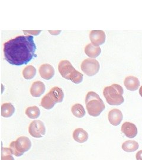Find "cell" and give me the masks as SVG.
Segmentation results:
<instances>
[{
  "instance_id": "cell-1",
  "label": "cell",
  "mask_w": 142,
  "mask_h": 160,
  "mask_svg": "<svg viewBox=\"0 0 142 160\" xmlns=\"http://www.w3.org/2000/svg\"><path fill=\"white\" fill-rule=\"evenodd\" d=\"M36 51V46L32 36H17L4 45V58L12 65L22 66L27 64L37 57Z\"/></svg>"
},
{
  "instance_id": "cell-2",
  "label": "cell",
  "mask_w": 142,
  "mask_h": 160,
  "mask_svg": "<svg viewBox=\"0 0 142 160\" xmlns=\"http://www.w3.org/2000/svg\"><path fill=\"white\" fill-rule=\"evenodd\" d=\"M86 108L88 114L94 117H97L105 109V104L102 99L94 92H90L85 98Z\"/></svg>"
},
{
  "instance_id": "cell-3",
  "label": "cell",
  "mask_w": 142,
  "mask_h": 160,
  "mask_svg": "<svg viewBox=\"0 0 142 160\" xmlns=\"http://www.w3.org/2000/svg\"><path fill=\"white\" fill-rule=\"evenodd\" d=\"M58 70L63 78L71 80L75 84H80L84 78L82 74L76 71L68 60H63L59 62Z\"/></svg>"
},
{
  "instance_id": "cell-4",
  "label": "cell",
  "mask_w": 142,
  "mask_h": 160,
  "mask_svg": "<svg viewBox=\"0 0 142 160\" xmlns=\"http://www.w3.org/2000/svg\"><path fill=\"white\" fill-rule=\"evenodd\" d=\"M123 92V88L121 86L114 84L105 87L103 90V94L110 105L119 106L125 102Z\"/></svg>"
},
{
  "instance_id": "cell-5",
  "label": "cell",
  "mask_w": 142,
  "mask_h": 160,
  "mask_svg": "<svg viewBox=\"0 0 142 160\" xmlns=\"http://www.w3.org/2000/svg\"><path fill=\"white\" fill-rule=\"evenodd\" d=\"M64 98V93L62 88L59 87H54L46 94L41 101V106L46 109L51 110L55 104L62 103Z\"/></svg>"
},
{
  "instance_id": "cell-6",
  "label": "cell",
  "mask_w": 142,
  "mask_h": 160,
  "mask_svg": "<svg viewBox=\"0 0 142 160\" xmlns=\"http://www.w3.org/2000/svg\"><path fill=\"white\" fill-rule=\"evenodd\" d=\"M32 147L30 139L26 137H20L17 138L16 141H13L10 145V149L12 154L16 157L23 155L26 152H27Z\"/></svg>"
},
{
  "instance_id": "cell-7",
  "label": "cell",
  "mask_w": 142,
  "mask_h": 160,
  "mask_svg": "<svg viewBox=\"0 0 142 160\" xmlns=\"http://www.w3.org/2000/svg\"><path fill=\"white\" fill-rule=\"evenodd\" d=\"M82 71L89 77H92L99 72L100 65L95 59H86L81 63Z\"/></svg>"
},
{
  "instance_id": "cell-8",
  "label": "cell",
  "mask_w": 142,
  "mask_h": 160,
  "mask_svg": "<svg viewBox=\"0 0 142 160\" xmlns=\"http://www.w3.org/2000/svg\"><path fill=\"white\" fill-rule=\"evenodd\" d=\"M28 132L33 137L36 138L43 137L46 133V128L43 122L39 120L33 121L28 127Z\"/></svg>"
},
{
  "instance_id": "cell-9",
  "label": "cell",
  "mask_w": 142,
  "mask_h": 160,
  "mask_svg": "<svg viewBox=\"0 0 142 160\" xmlns=\"http://www.w3.org/2000/svg\"><path fill=\"white\" fill-rule=\"evenodd\" d=\"M105 33L102 30H92L90 34V38L92 44L95 46H100L105 41Z\"/></svg>"
},
{
  "instance_id": "cell-10",
  "label": "cell",
  "mask_w": 142,
  "mask_h": 160,
  "mask_svg": "<svg viewBox=\"0 0 142 160\" xmlns=\"http://www.w3.org/2000/svg\"><path fill=\"white\" fill-rule=\"evenodd\" d=\"M108 120L113 126H118L121 122L123 118V113L119 109H113L109 112Z\"/></svg>"
},
{
  "instance_id": "cell-11",
  "label": "cell",
  "mask_w": 142,
  "mask_h": 160,
  "mask_svg": "<svg viewBox=\"0 0 142 160\" xmlns=\"http://www.w3.org/2000/svg\"><path fill=\"white\" fill-rule=\"evenodd\" d=\"M121 132L129 138H133L137 135V128L136 126L129 122H125L121 126Z\"/></svg>"
},
{
  "instance_id": "cell-12",
  "label": "cell",
  "mask_w": 142,
  "mask_h": 160,
  "mask_svg": "<svg viewBox=\"0 0 142 160\" xmlns=\"http://www.w3.org/2000/svg\"><path fill=\"white\" fill-rule=\"evenodd\" d=\"M40 77L46 80H49L52 78L55 75L54 68L50 64L42 65L39 69Z\"/></svg>"
},
{
  "instance_id": "cell-13",
  "label": "cell",
  "mask_w": 142,
  "mask_h": 160,
  "mask_svg": "<svg viewBox=\"0 0 142 160\" xmlns=\"http://www.w3.org/2000/svg\"><path fill=\"white\" fill-rule=\"evenodd\" d=\"M45 85L40 81H35L30 88V94L34 97H39L45 92Z\"/></svg>"
},
{
  "instance_id": "cell-14",
  "label": "cell",
  "mask_w": 142,
  "mask_h": 160,
  "mask_svg": "<svg viewBox=\"0 0 142 160\" xmlns=\"http://www.w3.org/2000/svg\"><path fill=\"white\" fill-rule=\"evenodd\" d=\"M124 84L128 90L134 92L139 88L140 86V81L136 77L128 76L125 80Z\"/></svg>"
},
{
  "instance_id": "cell-15",
  "label": "cell",
  "mask_w": 142,
  "mask_h": 160,
  "mask_svg": "<svg viewBox=\"0 0 142 160\" xmlns=\"http://www.w3.org/2000/svg\"><path fill=\"white\" fill-rule=\"evenodd\" d=\"M88 133L82 128H77L74 131L73 138L79 143H84L88 139Z\"/></svg>"
},
{
  "instance_id": "cell-16",
  "label": "cell",
  "mask_w": 142,
  "mask_h": 160,
  "mask_svg": "<svg viewBox=\"0 0 142 160\" xmlns=\"http://www.w3.org/2000/svg\"><path fill=\"white\" fill-rule=\"evenodd\" d=\"M101 52L100 47L94 45L92 43H90L85 46V54L91 58H95L98 57Z\"/></svg>"
},
{
  "instance_id": "cell-17",
  "label": "cell",
  "mask_w": 142,
  "mask_h": 160,
  "mask_svg": "<svg viewBox=\"0 0 142 160\" xmlns=\"http://www.w3.org/2000/svg\"><path fill=\"white\" fill-rule=\"evenodd\" d=\"M15 112L14 106L12 103H4L1 106V115L5 118H10Z\"/></svg>"
},
{
  "instance_id": "cell-18",
  "label": "cell",
  "mask_w": 142,
  "mask_h": 160,
  "mask_svg": "<svg viewBox=\"0 0 142 160\" xmlns=\"http://www.w3.org/2000/svg\"><path fill=\"white\" fill-rule=\"evenodd\" d=\"M122 149L127 152H133L139 148V143L136 141H126L122 144Z\"/></svg>"
},
{
  "instance_id": "cell-19",
  "label": "cell",
  "mask_w": 142,
  "mask_h": 160,
  "mask_svg": "<svg viewBox=\"0 0 142 160\" xmlns=\"http://www.w3.org/2000/svg\"><path fill=\"white\" fill-rule=\"evenodd\" d=\"M71 111L72 114L78 118H82L85 115V110L84 106L79 103L75 104L72 107Z\"/></svg>"
},
{
  "instance_id": "cell-20",
  "label": "cell",
  "mask_w": 142,
  "mask_h": 160,
  "mask_svg": "<svg viewBox=\"0 0 142 160\" xmlns=\"http://www.w3.org/2000/svg\"><path fill=\"white\" fill-rule=\"evenodd\" d=\"M36 69L32 65H28L23 69V76L26 80H32L36 74Z\"/></svg>"
},
{
  "instance_id": "cell-21",
  "label": "cell",
  "mask_w": 142,
  "mask_h": 160,
  "mask_svg": "<svg viewBox=\"0 0 142 160\" xmlns=\"http://www.w3.org/2000/svg\"><path fill=\"white\" fill-rule=\"evenodd\" d=\"M25 113L30 119H36L40 116V110L38 107L34 106L27 108Z\"/></svg>"
},
{
  "instance_id": "cell-22",
  "label": "cell",
  "mask_w": 142,
  "mask_h": 160,
  "mask_svg": "<svg viewBox=\"0 0 142 160\" xmlns=\"http://www.w3.org/2000/svg\"><path fill=\"white\" fill-rule=\"evenodd\" d=\"M11 149L8 148H2L1 160H14Z\"/></svg>"
},
{
  "instance_id": "cell-23",
  "label": "cell",
  "mask_w": 142,
  "mask_h": 160,
  "mask_svg": "<svg viewBox=\"0 0 142 160\" xmlns=\"http://www.w3.org/2000/svg\"><path fill=\"white\" fill-rule=\"evenodd\" d=\"M136 158L137 160H142V150L137 152L136 155Z\"/></svg>"
},
{
  "instance_id": "cell-24",
  "label": "cell",
  "mask_w": 142,
  "mask_h": 160,
  "mask_svg": "<svg viewBox=\"0 0 142 160\" xmlns=\"http://www.w3.org/2000/svg\"><path fill=\"white\" fill-rule=\"evenodd\" d=\"M139 94H140V96L142 97V86L140 87V88L139 89Z\"/></svg>"
}]
</instances>
